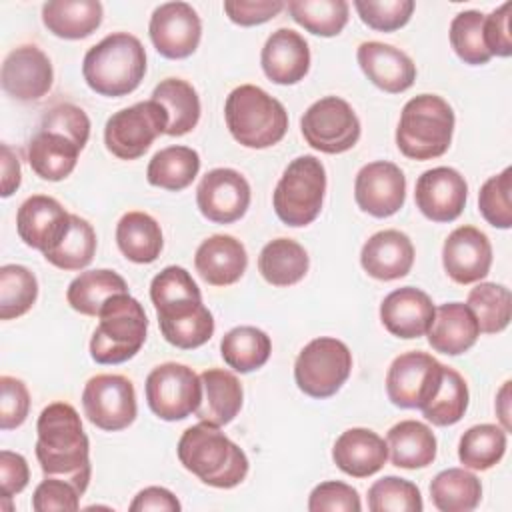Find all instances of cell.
Instances as JSON below:
<instances>
[{
  "instance_id": "obj_1",
  "label": "cell",
  "mask_w": 512,
  "mask_h": 512,
  "mask_svg": "<svg viewBox=\"0 0 512 512\" xmlns=\"http://www.w3.org/2000/svg\"><path fill=\"white\" fill-rule=\"evenodd\" d=\"M36 458L44 476L68 480L86 492L90 482V442L76 408L68 402L48 404L36 422Z\"/></svg>"
},
{
  "instance_id": "obj_2",
  "label": "cell",
  "mask_w": 512,
  "mask_h": 512,
  "mask_svg": "<svg viewBox=\"0 0 512 512\" xmlns=\"http://www.w3.org/2000/svg\"><path fill=\"white\" fill-rule=\"evenodd\" d=\"M176 454L188 472L214 488H234L248 474L244 450L220 426L202 420L182 432Z\"/></svg>"
},
{
  "instance_id": "obj_3",
  "label": "cell",
  "mask_w": 512,
  "mask_h": 512,
  "mask_svg": "<svg viewBox=\"0 0 512 512\" xmlns=\"http://www.w3.org/2000/svg\"><path fill=\"white\" fill-rule=\"evenodd\" d=\"M146 74L142 42L128 32H112L94 44L82 62V76L100 96H126L134 92Z\"/></svg>"
},
{
  "instance_id": "obj_4",
  "label": "cell",
  "mask_w": 512,
  "mask_h": 512,
  "mask_svg": "<svg viewBox=\"0 0 512 512\" xmlns=\"http://www.w3.org/2000/svg\"><path fill=\"white\" fill-rule=\"evenodd\" d=\"M224 118L232 138L254 150L278 144L288 130V112L282 102L254 84H242L228 94Z\"/></svg>"
},
{
  "instance_id": "obj_5",
  "label": "cell",
  "mask_w": 512,
  "mask_h": 512,
  "mask_svg": "<svg viewBox=\"0 0 512 512\" xmlns=\"http://www.w3.org/2000/svg\"><path fill=\"white\" fill-rule=\"evenodd\" d=\"M454 110L436 94L410 98L396 128L398 150L412 160H432L442 156L452 142Z\"/></svg>"
},
{
  "instance_id": "obj_6",
  "label": "cell",
  "mask_w": 512,
  "mask_h": 512,
  "mask_svg": "<svg viewBox=\"0 0 512 512\" xmlns=\"http://www.w3.org/2000/svg\"><path fill=\"white\" fill-rule=\"evenodd\" d=\"M90 340V356L98 364H122L138 354L146 340L148 318L142 304L130 296L114 294L98 314Z\"/></svg>"
},
{
  "instance_id": "obj_7",
  "label": "cell",
  "mask_w": 512,
  "mask_h": 512,
  "mask_svg": "<svg viewBox=\"0 0 512 512\" xmlns=\"http://www.w3.org/2000/svg\"><path fill=\"white\" fill-rule=\"evenodd\" d=\"M326 192V170L324 164L312 156L304 154L294 158L284 174L280 176L274 194L272 206L276 216L286 226H308L314 222L322 210Z\"/></svg>"
},
{
  "instance_id": "obj_8",
  "label": "cell",
  "mask_w": 512,
  "mask_h": 512,
  "mask_svg": "<svg viewBox=\"0 0 512 512\" xmlns=\"http://www.w3.org/2000/svg\"><path fill=\"white\" fill-rule=\"evenodd\" d=\"M352 372V352L350 348L330 336H320L310 340L298 354L294 362V380L298 388L310 398H330Z\"/></svg>"
},
{
  "instance_id": "obj_9",
  "label": "cell",
  "mask_w": 512,
  "mask_h": 512,
  "mask_svg": "<svg viewBox=\"0 0 512 512\" xmlns=\"http://www.w3.org/2000/svg\"><path fill=\"white\" fill-rule=\"evenodd\" d=\"M166 128V110L150 98L114 112L104 126V144L116 158L136 160L160 134H166Z\"/></svg>"
},
{
  "instance_id": "obj_10",
  "label": "cell",
  "mask_w": 512,
  "mask_h": 512,
  "mask_svg": "<svg viewBox=\"0 0 512 512\" xmlns=\"http://www.w3.org/2000/svg\"><path fill=\"white\" fill-rule=\"evenodd\" d=\"M300 130L314 150L342 154L356 146L360 138V120L346 100L324 96L308 106L300 118Z\"/></svg>"
},
{
  "instance_id": "obj_11",
  "label": "cell",
  "mask_w": 512,
  "mask_h": 512,
  "mask_svg": "<svg viewBox=\"0 0 512 512\" xmlns=\"http://www.w3.org/2000/svg\"><path fill=\"white\" fill-rule=\"evenodd\" d=\"M144 390L150 410L166 422L188 418L198 410L202 400L200 376L178 362L156 366L148 374Z\"/></svg>"
},
{
  "instance_id": "obj_12",
  "label": "cell",
  "mask_w": 512,
  "mask_h": 512,
  "mask_svg": "<svg viewBox=\"0 0 512 512\" xmlns=\"http://www.w3.org/2000/svg\"><path fill=\"white\" fill-rule=\"evenodd\" d=\"M84 416L100 430L128 428L138 412L132 382L120 374H96L82 390Z\"/></svg>"
},
{
  "instance_id": "obj_13",
  "label": "cell",
  "mask_w": 512,
  "mask_h": 512,
  "mask_svg": "<svg viewBox=\"0 0 512 512\" xmlns=\"http://www.w3.org/2000/svg\"><path fill=\"white\" fill-rule=\"evenodd\" d=\"M444 364L434 356L412 350L396 356L386 372V394L398 408H422L442 380Z\"/></svg>"
},
{
  "instance_id": "obj_14",
  "label": "cell",
  "mask_w": 512,
  "mask_h": 512,
  "mask_svg": "<svg viewBox=\"0 0 512 512\" xmlns=\"http://www.w3.org/2000/svg\"><path fill=\"white\" fill-rule=\"evenodd\" d=\"M148 32L160 56L182 60L196 52L202 36V22L188 2H166L152 12Z\"/></svg>"
},
{
  "instance_id": "obj_15",
  "label": "cell",
  "mask_w": 512,
  "mask_h": 512,
  "mask_svg": "<svg viewBox=\"0 0 512 512\" xmlns=\"http://www.w3.org/2000/svg\"><path fill=\"white\" fill-rule=\"evenodd\" d=\"M196 204L206 220L232 224L250 206V184L234 168H214L202 176L196 188Z\"/></svg>"
},
{
  "instance_id": "obj_16",
  "label": "cell",
  "mask_w": 512,
  "mask_h": 512,
  "mask_svg": "<svg viewBox=\"0 0 512 512\" xmlns=\"http://www.w3.org/2000/svg\"><path fill=\"white\" fill-rule=\"evenodd\" d=\"M354 198L358 208L374 218L396 214L406 200L404 172L388 160L362 166L354 180Z\"/></svg>"
},
{
  "instance_id": "obj_17",
  "label": "cell",
  "mask_w": 512,
  "mask_h": 512,
  "mask_svg": "<svg viewBox=\"0 0 512 512\" xmlns=\"http://www.w3.org/2000/svg\"><path fill=\"white\" fill-rule=\"evenodd\" d=\"M466 198L468 184L464 176L450 166L430 168L416 180V208L432 222L456 220L466 206Z\"/></svg>"
},
{
  "instance_id": "obj_18",
  "label": "cell",
  "mask_w": 512,
  "mask_h": 512,
  "mask_svg": "<svg viewBox=\"0 0 512 512\" xmlns=\"http://www.w3.org/2000/svg\"><path fill=\"white\" fill-rule=\"evenodd\" d=\"M0 80L8 96L20 102L40 100L54 82L52 62L38 46H18L4 58Z\"/></svg>"
},
{
  "instance_id": "obj_19",
  "label": "cell",
  "mask_w": 512,
  "mask_h": 512,
  "mask_svg": "<svg viewBox=\"0 0 512 512\" xmlns=\"http://www.w3.org/2000/svg\"><path fill=\"white\" fill-rule=\"evenodd\" d=\"M154 308L164 340L176 348H198L214 334V316L202 298H178Z\"/></svg>"
},
{
  "instance_id": "obj_20",
  "label": "cell",
  "mask_w": 512,
  "mask_h": 512,
  "mask_svg": "<svg viewBox=\"0 0 512 512\" xmlns=\"http://www.w3.org/2000/svg\"><path fill=\"white\" fill-rule=\"evenodd\" d=\"M442 264L456 284H474L490 272L492 244L476 226H458L444 240Z\"/></svg>"
},
{
  "instance_id": "obj_21",
  "label": "cell",
  "mask_w": 512,
  "mask_h": 512,
  "mask_svg": "<svg viewBox=\"0 0 512 512\" xmlns=\"http://www.w3.org/2000/svg\"><path fill=\"white\" fill-rule=\"evenodd\" d=\"M68 224L70 214L56 198L44 194L26 198L16 212V230L20 240L42 254L60 240Z\"/></svg>"
},
{
  "instance_id": "obj_22",
  "label": "cell",
  "mask_w": 512,
  "mask_h": 512,
  "mask_svg": "<svg viewBox=\"0 0 512 512\" xmlns=\"http://www.w3.org/2000/svg\"><path fill=\"white\" fill-rule=\"evenodd\" d=\"M358 64L366 78L384 92L400 94L408 90L416 80V64L412 58L384 42H362L356 52Z\"/></svg>"
},
{
  "instance_id": "obj_23",
  "label": "cell",
  "mask_w": 512,
  "mask_h": 512,
  "mask_svg": "<svg viewBox=\"0 0 512 512\" xmlns=\"http://www.w3.org/2000/svg\"><path fill=\"white\" fill-rule=\"evenodd\" d=\"M432 298L414 286L392 290L380 304V320L384 328L398 338H420L434 320Z\"/></svg>"
},
{
  "instance_id": "obj_24",
  "label": "cell",
  "mask_w": 512,
  "mask_h": 512,
  "mask_svg": "<svg viewBox=\"0 0 512 512\" xmlns=\"http://www.w3.org/2000/svg\"><path fill=\"white\" fill-rule=\"evenodd\" d=\"M260 64L266 78L274 84H298L310 70L308 42L296 30L278 28L268 36L260 54Z\"/></svg>"
},
{
  "instance_id": "obj_25",
  "label": "cell",
  "mask_w": 512,
  "mask_h": 512,
  "mask_svg": "<svg viewBox=\"0 0 512 512\" xmlns=\"http://www.w3.org/2000/svg\"><path fill=\"white\" fill-rule=\"evenodd\" d=\"M360 264L376 280H398L412 270V240L400 230H380L364 242Z\"/></svg>"
},
{
  "instance_id": "obj_26",
  "label": "cell",
  "mask_w": 512,
  "mask_h": 512,
  "mask_svg": "<svg viewBox=\"0 0 512 512\" xmlns=\"http://www.w3.org/2000/svg\"><path fill=\"white\" fill-rule=\"evenodd\" d=\"M332 460L344 474L352 478H368L384 468L388 446L374 430L350 428L336 438Z\"/></svg>"
},
{
  "instance_id": "obj_27",
  "label": "cell",
  "mask_w": 512,
  "mask_h": 512,
  "mask_svg": "<svg viewBox=\"0 0 512 512\" xmlns=\"http://www.w3.org/2000/svg\"><path fill=\"white\" fill-rule=\"evenodd\" d=\"M196 272L212 286H230L242 278L248 266V254L240 240L230 234L206 238L194 256Z\"/></svg>"
},
{
  "instance_id": "obj_28",
  "label": "cell",
  "mask_w": 512,
  "mask_h": 512,
  "mask_svg": "<svg viewBox=\"0 0 512 512\" xmlns=\"http://www.w3.org/2000/svg\"><path fill=\"white\" fill-rule=\"evenodd\" d=\"M426 334L434 352L458 356L476 344L480 328L468 304L448 302L434 310V320Z\"/></svg>"
},
{
  "instance_id": "obj_29",
  "label": "cell",
  "mask_w": 512,
  "mask_h": 512,
  "mask_svg": "<svg viewBox=\"0 0 512 512\" xmlns=\"http://www.w3.org/2000/svg\"><path fill=\"white\" fill-rule=\"evenodd\" d=\"M202 400L194 412L202 422L226 426L242 408L244 390L236 374L224 368H208L200 374Z\"/></svg>"
},
{
  "instance_id": "obj_30",
  "label": "cell",
  "mask_w": 512,
  "mask_h": 512,
  "mask_svg": "<svg viewBox=\"0 0 512 512\" xmlns=\"http://www.w3.org/2000/svg\"><path fill=\"white\" fill-rule=\"evenodd\" d=\"M80 152L82 150L78 144L68 136L42 128L28 142L30 168L36 172V176L48 182H58L70 176L76 168Z\"/></svg>"
},
{
  "instance_id": "obj_31",
  "label": "cell",
  "mask_w": 512,
  "mask_h": 512,
  "mask_svg": "<svg viewBox=\"0 0 512 512\" xmlns=\"http://www.w3.org/2000/svg\"><path fill=\"white\" fill-rule=\"evenodd\" d=\"M102 4L98 0H52L42 6V22L58 38L80 40L102 24Z\"/></svg>"
},
{
  "instance_id": "obj_32",
  "label": "cell",
  "mask_w": 512,
  "mask_h": 512,
  "mask_svg": "<svg viewBox=\"0 0 512 512\" xmlns=\"http://www.w3.org/2000/svg\"><path fill=\"white\" fill-rule=\"evenodd\" d=\"M388 454L394 466L416 470L434 462L436 436L430 426L418 420H402L386 434Z\"/></svg>"
},
{
  "instance_id": "obj_33",
  "label": "cell",
  "mask_w": 512,
  "mask_h": 512,
  "mask_svg": "<svg viewBox=\"0 0 512 512\" xmlns=\"http://www.w3.org/2000/svg\"><path fill=\"white\" fill-rule=\"evenodd\" d=\"M116 244L130 262L150 264L164 246L160 224L146 212H126L116 224Z\"/></svg>"
},
{
  "instance_id": "obj_34",
  "label": "cell",
  "mask_w": 512,
  "mask_h": 512,
  "mask_svg": "<svg viewBox=\"0 0 512 512\" xmlns=\"http://www.w3.org/2000/svg\"><path fill=\"white\" fill-rule=\"evenodd\" d=\"M310 260L302 244L292 238L270 240L258 256V270L262 278L272 286L298 284L308 272Z\"/></svg>"
},
{
  "instance_id": "obj_35",
  "label": "cell",
  "mask_w": 512,
  "mask_h": 512,
  "mask_svg": "<svg viewBox=\"0 0 512 512\" xmlns=\"http://www.w3.org/2000/svg\"><path fill=\"white\" fill-rule=\"evenodd\" d=\"M152 100L168 114V136H184L196 128L200 120V98L190 82L166 78L152 90Z\"/></svg>"
},
{
  "instance_id": "obj_36",
  "label": "cell",
  "mask_w": 512,
  "mask_h": 512,
  "mask_svg": "<svg viewBox=\"0 0 512 512\" xmlns=\"http://www.w3.org/2000/svg\"><path fill=\"white\" fill-rule=\"evenodd\" d=\"M200 172V156L188 146H166L158 150L146 168L148 184L170 192L188 188Z\"/></svg>"
},
{
  "instance_id": "obj_37",
  "label": "cell",
  "mask_w": 512,
  "mask_h": 512,
  "mask_svg": "<svg viewBox=\"0 0 512 512\" xmlns=\"http://www.w3.org/2000/svg\"><path fill=\"white\" fill-rule=\"evenodd\" d=\"M124 292H128L126 280L114 270L100 268L76 276L66 290V300L76 312L84 316H98L108 298Z\"/></svg>"
},
{
  "instance_id": "obj_38",
  "label": "cell",
  "mask_w": 512,
  "mask_h": 512,
  "mask_svg": "<svg viewBox=\"0 0 512 512\" xmlns=\"http://www.w3.org/2000/svg\"><path fill=\"white\" fill-rule=\"evenodd\" d=\"M270 352V336L256 326H236L228 330L220 342V354L224 362L240 374L262 368L268 362Z\"/></svg>"
},
{
  "instance_id": "obj_39",
  "label": "cell",
  "mask_w": 512,
  "mask_h": 512,
  "mask_svg": "<svg viewBox=\"0 0 512 512\" xmlns=\"http://www.w3.org/2000/svg\"><path fill=\"white\" fill-rule=\"evenodd\" d=\"M430 498L440 512H470L480 504L482 484L466 468H448L434 476Z\"/></svg>"
},
{
  "instance_id": "obj_40",
  "label": "cell",
  "mask_w": 512,
  "mask_h": 512,
  "mask_svg": "<svg viewBox=\"0 0 512 512\" xmlns=\"http://www.w3.org/2000/svg\"><path fill=\"white\" fill-rule=\"evenodd\" d=\"M96 252V232L92 224L76 214H70V224L60 240L44 252V258L60 270L86 268Z\"/></svg>"
},
{
  "instance_id": "obj_41",
  "label": "cell",
  "mask_w": 512,
  "mask_h": 512,
  "mask_svg": "<svg viewBox=\"0 0 512 512\" xmlns=\"http://www.w3.org/2000/svg\"><path fill=\"white\" fill-rule=\"evenodd\" d=\"M506 452V430L496 424H476L468 428L458 444V458L464 468L490 470Z\"/></svg>"
},
{
  "instance_id": "obj_42",
  "label": "cell",
  "mask_w": 512,
  "mask_h": 512,
  "mask_svg": "<svg viewBox=\"0 0 512 512\" xmlns=\"http://www.w3.org/2000/svg\"><path fill=\"white\" fill-rule=\"evenodd\" d=\"M292 20L316 36H338L348 22L346 0H290L286 4Z\"/></svg>"
},
{
  "instance_id": "obj_43",
  "label": "cell",
  "mask_w": 512,
  "mask_h": 512,
  "mask_svg": "<svg viewBox=\"0 0 512 512\" xmlns=\"http://www.w3.org/2000/svg\"><path fill=\"white\" fill-rule=\"evenodd\" d=\"M468 408L466 380L450 366H444L442 380L432 398L420 408L424 418L434 426H452L462 420Z\"/></svg>"
},
{
  "instance_id": "obj_44",
  "label": "cell",
  "mask_w": 512,
  "mask_h": 512,
  "mask_svg": "<svg viewBox=\"0 0 512 512\" xmlns=\"http://www.w3.org/2000/svg\"><path fill=\"white\" fill-rule=\"evenodd\" d=\"M466 304L476 316L480 332L496 334L508 328L512 316V296L504 284L480 282L470 290Z\"/></svg>"
},
{
  "instance_id": "obj_45",
  "label": "cell",
  "mask_w": 512,
  "mask_h": 512,
  "mask_svg": "<svg viewBox=\"0 0 512 512\" xmlns=\"http://www.w3.org/2000/svg\"><path fill=\"white\" fill-rule=\"evenodd\" d=\"M38 298L36 276L20 264L0 268V318L12 320L26 314Z\"/></svg>"
},
{
  "instance_id": "obj_46",
  "label": "cell",
  "mask_w": 512,
  "mask_h": 512,
  "mask_svg": "<svg viewBox=\"0 0 512 512\" xmlns=\"http://www.w3.org/2000/svg\"><path fill=\"white\" fill-rule=\"evenodd\" d=\"M450 46L456 56L470 64L482 66L492 56L484 42V14L478 10H464L450 22Z\"/></svg>"
},
{
  "instance_id": "obj_47",
  "label": "cell",
  "mask_w": 512,
  "mask_h": 512,
  "mask_svg": "<svg viewBox=\"0 0 512 512\" xmlns=\"http://www.w3.org/2000/svg\"><path fill=\"white\" fill-rule=\"evenodd\" d=\"M422 508L420 490L410 480L384 476L368 488L370 512H420Z\"/></svg>"
},
{
  "instance_id": "obj_48",
  "label": "cell",
  "mask_w": 512,
  "mask_h": 512,
  "mask_svg": "<svg viewBox=\"0 0 512 512\" xmlns=\"http://www.w3.org/2000/svg\"><path fill=\"white\" fill-rule=\"evenodd\" d=\"M478 208L484 220L500 230L512 226V168L490 176L478 192Z\"/></svg>"
},
{
  "instance_id": "obj_49",
  "label": "cell",
  "mask_w": 512,
  "mask_h": 512,
  "mask_svg": "<svg viewBox=\"0 0 512 512\" xmlns=\"http://www.w3.org/2000/svg\"><path fill=\"white\" fill-rule=\"evenodd\" d=\"M354 8L360 20L378 32H394L408 24L414 2L412 0H356Z\"/></svg>"
},
{
  "instance_id": "obj_50",
  "label": "cell",
  "mask_w": 512,
  "mask_h": 512,
  "mask_svg": "<svg viewBox=\"0 0 512 512\" xmlns=\"http://www.w3.org/2000/svg\"><path fill=\"white\" fill-rule=\"evenodd\" d=\"M40 128L68 136L70 140H74L78 144L80 150H84V146L90 138V120H88L86 112L74 104L52 106L42 116Z\"/></svg>"
},
{
  "instance_id": "obj_51",
  "label": "cell",
  "mask_w": 512,
  "mask_h": 512,
  "mask_svg": "<svg viewBox=\"0 0 512 512\" xmlns=\"http://www.w3.org/2000/svg\"><path fill=\"white\" fill-rule=\"evenodd\" d=\"M178 298H202V294L186 268L166 266L162 272H158L152 278L150 300L154 306H158Z\"/></svg>"
},
{
  "instance_id": "obj_52",
  "label": "cell",
  "mask_w": 512,
  "mask_h": 512,
  "mask_svg": "<svg viewBox=\"0 0 512 512\" xmlns=\"http://www.w3.org/2000/svg\"><path fill=\"white\" fill-rule=\"evenodd\" d=\"M80 496L78 488L68 480L44 476L32 494V508L36 512H74L80 506Z\"/></svg>"
},
{
  "instance_id": "obj_53",
  "label": "cell",
  "mask_w": 512,
  "mask_h": 512,
  "mask_svg": "<svg viewBox=\"0 0 512 512\" xmlns=\"http://www.w3.org/2000/svg\"><path fill=\"white\" fill-rule=\"evenodd\" d=\"M308 510L310 512H360L362 502L350 484L328 480L320 482L308 498Z\"/></svg>"
},
{
  "instance_id": "obj_54",
  "label": "cell",
  "mask_w": 512,
  "mask_h": 512,
  "mask_svg": "<svg viewBox=\"0 0 512 512\" xmlns=\"http://www.w3.org/2000/svg\"><path fill=\"white\" fill-rule=\"evenodd\" d=\"M30 410V394L22 380L14 376L0 378V428L14 430L24 424Z\"/></svg>"
},
{
  "instance_id": "obj_55",
  "label": "cell",
  "mask_w": 512,
  "mask_h": 512,
  "mask_svg": "<svg viewBox=\"0 0 512 512\" xmlns=\"http://www.w3.org/2000/svg\"><path fill=\"white\" fill-rule=\"evenodd\" d=\"M286 8L280 0H226L224 12L238 26H258Z\"/></svg>"
},
{
  "instance_id": "obj_56",
  "label": "cell",
  "mask_w": 512,
  "mask_h": 512,
  "mask_svg": "<svg viewBox=\"0 0 512 512\" xmlns=\"http://www.w3.org/2000/svg\"><path fill=\"white\" fill-rule=\"evenodd\" d=\"M510 10L512 4L504 2L488 16H484V42L490 56L508 58L512 54V34H510Z\"/></svg>"
},
{
  "instance_id": "obj_57",
  "label": "cell",
  "mask_w": 512,
  "mask_h": 512,
  "mask_svg": "<svg viewBox=\"0 0 512 512\" xmlns=\"http://www.w3.org/2000/svg\"><path fill=\"white\" fill-rule=\"evenodd\" d=\"M30 480L28 462L22 454L2 450L0 452V486H2V498H12L14 494H20Z\"/></svg>"
},
{
  "instance_id": "obj_58",
  "label": "cell",
  "mask_w": 512,
  "mask_h": 512,
  "mask_svg": "<svg viewBox=\"0 0 512 512\" xmlns=\"http://www.w3.org/2000/svg\"><path fill=\"white\" fill-rule=\"evenodd\" d=\"M180 508L182 506H180L178 498L162 486H148V488L140 490L130 504V512H146V510L178 512Z\"/></svg>"
},
{
  "instance_id": "obj_59",
  "label": "cell",
  "mask_w": 512,
  "mask_h": 512,
  "mask_svg": "<svg viewBox=\"0 0 512 512\" xmlns=\"http://www.w3.org/2000/svg\"><path fill=\"white\" fill-rule=\"evenodd\" d=\"M2 150V198H8L12 196L18 186H20V180H22V170H20V162H18V156L12 152V148L8 144H2L0 146Z\"/></svg>"
},
{
  "instance_id": "obj_60",
  "label": "cell",
  "mask_w": 512,
  "mask_h": 512,
  "mask_svg": "<svg viewBox=\"0 0 512 512\" xmlns=\"http://www.w3.org/2000/svg\"><path fill=\"white\" fill-rule=\"evenodd\" d=\"M496 412L502 422V428L508 432L510 430V382H504L496 396Z\"/></svg>"
}]
</instances>
